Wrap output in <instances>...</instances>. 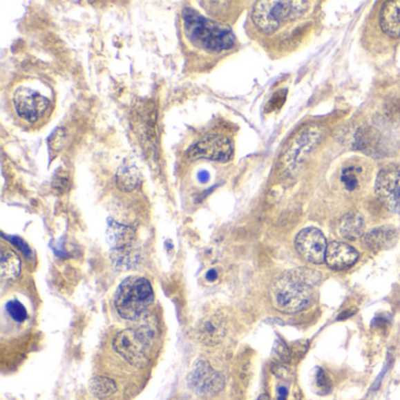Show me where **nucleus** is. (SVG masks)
Wrapping results in <instances>:
<instances>
[{
    "label": "nucleus",
    "instance_id": "obj_27",
    "mask_svg": "<svg viewBox=\"0 0 400 400\" xmlns=\"http://www.w3.org/2000/svg\"><path fill=\"white\" fill-rule=\"evenodd\" d=\"M8 240H10L12 245H15L17 248L20 249V251H21L25 256H31V249H30V247H28V245H26L21 238H20V237L11 236L8 237Z\"/></svg>",
    "mask_w": 400,
    "mask_h": 400
},
{
    "label": "nucleus",
    "instance_id": "obj_18",
    "mask_svg": "<svg viewBox=\"0 0 400 400\" xmlns=\"http://www.w3.org/2000/svg\"><path fill=\"white\" fill-rule=\"evenodd\" d=\"M140 180V171L136 168L135 164L129 162L128 160H126L124 164H121L115 176L117 188L126 193L134 191L136 187L139 186Z\"/></svg>",
    "mask_w": 400,
    "mask_h": 400
},
{
    "label": "nucleus",
    "instance_id": "obj_2",
    "mask_svg": "<svg viewBox=\"0 0 400 400\" xmlns=\"http://www.w3.org/2000/svg\"><path fill=\"white\" fill-rule=\"evenodd\" d=\"M182 23L187 43L195 50L221 53L235 46V35L228 25L208 19L193 8L183 10Z\"/></svg>",
    "mask_w": 400,
    "mask_h": 400
},
{
    "label": "nucleus",
    "instance_id": "obj_9",
    "mask_svg": "<svg viewBox=\"0 0 400 400\" xmlns=\"http://www.w3.org/2000/svg\"><path fill=\"white\" fill-rule=\"evenodd\" d=\"M295 248L304 260L312 265H322L327 254V238L321 230L309 227L297 234Z\"/></svg>",
    "mask_w": 400,
    "mask_h": 400
},
{
    "label": "nucleus",
    "instance_id": "obj_17",
    "mask_svg": "<svg viewBox=\"0 0 400 400\" xmlns=\"http://www.w3.org/2000/svg\"><path fill=\"white\" fill-rule=\"evenodd\" d=\"M365 230L364 218L357 211H350L344 215L339 225V234L349 241L359 240Z\"/></svg>",
    "mask_w": 400,
    "mask_h": 400
},
{
    "label": "nucleus",
    "instance_id": "obj_29",
    "mask_svg": "<svg viewBox=\"0 0 400 400\" xmlns=\"http://www.w3.org/2000/svg\"><path fill=\"white\" fill-rule=\"evenodd\" d=\"M198 181L201 183H206L209 181V173L207 171H201L198 174Z\"/></svg>",
    "mask_w": 400,
    "mask_h": 400
},
{
    "label": "nucleus",
    "instance_id": "obj_20",
    "mask_svg": "<svg viewBox=\"0 0 400 400\" xmlns=\"http://www.w3.org/2000/svg\"><path fill=\"white\" fill-rule=\"evenodd\" d=\"M379 135L373 128L364 127L358 129V132L354 135V148L359 149L361 152L371 153L377 149Z\"/></svg>",
    "mask_w": 400,
    "mask_h": 400
},
{
    "label": "nucleus",
    "instance_id": "obj_19",
    "mask_svg": "<svg viewBox=\"0 0 400 400\" xmlns=\"http://www.w3.org/2000/svg\"><path fill=\"white\" fill-rule=\"evenodd\" d=\"M21 262L12 249L3 247L0 253V272L5 280H16L20 275Z\"/></svg>",
    "mask_w": 400,
    "mask_h": 400
},
{
    "label": "nucleus",
    "instance_id": "obj_22",
    "mask_svg": "<svg viewBox=\"0 0 400 400\" xmlns=\"http://www.w3.org/2000/svg\"><path fill=\"white\" fill-rule=\"evenodd\" d=\"M6 310H8V315L11 316L12 318L15 319L16 322L21 323L28 318V311H26L23 304L18 302V301L8 302L6 304Z\"/></svg>",
    "mask_w": 400,
    "mask_h": 400
},
{
    "label": "nucleus",
    "instance_id": "obj_12",
    "mask_svg": "<svg viewBox=\"0 0 400 400\" xmlns=\"http://www.w3.org/2000/svg\"><path fill=\"white\" fill-rule=\"evenodd\" d=\"M108 241L111 245L113 247L114 250L117 251V265H129L132 263V257H131V248L134 241V231L131 228L126 226H121L117 222H109Z\"/></svg>",
    "mask_w": 400,
    "mask_h": 400
},
{
    "label": "nucleus",
    "instance_id": "obj_15",
    "mask_svg": "<svg viewBox=\"0 0 400 400\" xmlns=\"http://www.w3.org/2000/svg\"><path fill=\"white\" fill-rule=\"evenodd\" d=\"M398 240V233L392 227H379L371 230L364 237V245L372 251H381L392 248Z\"/></svg>",
    "mask_w": 400,
    "mask_h": 400
},
{
    "label": "nucleus",
    "instance_id": "obj_28",
    "mask_svg": "<svg viewBox=\"0 0 400 400\" xmlns=\"http://www.w3.org/2000/svg\"><path fill=\"white\" fill-rule=\"evenodd\" d=\"M287 389L284 386H280L277 389V400H287Z\"/></svg>",
    "mask_w": 400,
    "mask_h": 400
},
{
    "label": "nucleus",
    "instance_id": "obj_8",
    "mask_svg": "<svg viewBox=\"0 0 400 400\" xmlns=\"http://www.w3.org/2000/svg\"><path fill=\"white\" fill-rule=\"evenodd\" d=\"M13 105L20 119L35 124L45 115L50 102L37 91L20 87L13 95Z\"/></svg>",
    "mask_w": 400,
    "mask_h": 400
},
{
    "label": "nucleus",
    "instance_id": "obj_3",
    "mask_svg": "<svg viewBox=\"0 0 400 400\" xmlns=\"http://www.w3.org/2000/svg\"><path fill=\"white\" fill-rule=\"evenodd\" d=\"M154 298L152 284L144 277L122 280L115 294V309L122 318L136 319L144 314Z\"/></svg>",
    "mask_w": 400,
    "mask_h": 400
},
{
    "label": "nucleus",
    "instance_id": "obj_26",
    "mask_svg": "<svg viewBox=\"0 0 400 400\" xmlns=\"http://www.w3.org/2000/svg\"><path fill=\"white\" fill-rule=\"evenodd\" d=\"M275 352H276L277 357L280 358V361H283V363H289L290 359H292V351L289 350V347L283 342L277 343Z\"/></svg>",
    "mask_w": 400,
    "mask_h": 400
},
{
    "label": "nucleus",
    "instance_id": "obj_25",
    "mask_svg": "<svg viewBox=\"0 0 400 400\" xmlns=\"http://www.w3.org/2000/svg\"><path fill=\"white\" fill-rule=\"evenodd\" d=\"M65 132H64V129L59 128L55 132L52 133L50 137H48V144H50V148L53 149V151H60L61 149L62 146H64V142H65Z\"/></svg>",
    "mask_w": 400,
    "mask_h": 400
},
{
    "label": "nucleus",
    "instance_id": "obj_23",
    "mask_svg": "<svg viewBox=\"0 0 400 400\" xmlns=\"http://www.w3.org/2000/svg\"><path fill=\"white\" fill-rule=\"evenodd\" d=\"M357 171L358 169L354 167H346L343 169L341 180L347 191H354L358 187Z\"/></svg>",
    "mask_w": 400,
    "mask_h": 400
},
{
    "label": "nucleus",
    "instance_id": "obj_24",
    "mask_svg": "<svg viewBox=\"0 0 400 400\" xmlns=\"http://www.w3.org/2000/svg\"><path fill=\"white\" fill-rule=\"evenodd\" d=\"M316 383H317V386H318V389L321 390V392L323 394H327L332 389V381H331L330 377L327 376V373L325 371H323V370L319 369L318 372L316 374Z\"/></svg>",
    "mask_w": 400,
    "mask_h": 400
},
{
    "label": "nucleus",
    "instance_id": "obj_10",
    "mask_svg": "<svg viewBox=\"0 0 400 400\" xmlns=\"http://www.w3.org/2000/svg\"><path fill=\"white\" fill-rule=\"evenodd\" d=\"M233 155V146L229 139L222 135H208L189 149L191 159H208L226 162Z\"/></svg>",
    "mask_w": 400,
    "mask_h": 400
},
{
    "label": "nucleus",
    "instance_id": "obj_14",
    "mask_svg": "<svg viewBox=\"0 0 400 400\" xmlns=\"http://www.w3.org/2000/svg\"><path fill=\"white\" fill-rule=\"evenodd\" d=\"M198 339L207 346H215L226 336V325L221 316L209 315L198 323Z\"/></svg>",
    "mask_w": 400,
    "mask_h": 400
},
{
    "label": "nucleus",
    "instance_id": "obj_11",
    "mask_svg": "<svg viewBox=\"0 0 400 400\" xmlns=\"http://www.w3.org/2000/svg\"><path fill=\"white\" fill-rule=\"evenodd\" d=\"M376 194L392 210H400V168L389 164L381 169L376 179Z\"/></svg>",
    "mask_w": 400,
    "mask_h": 400
},
{
    "label": "nucleus",
    "instance_id": "obj_4",
    "mask_svg": "<svg viewBox=\"0 0 400 400\" xmlns=\"http://www.w3.org/2000/svg\"><path fill=\"white\" fill-rule=\"evenodd\" d=\"M307 10L305 1L265 0L257 1L253 8V21L256 28L265 35L276 32L280 23L287 20H296L303 16Z\"/></svg>",
    "mask_w": 400,
    "mask_h": 400
},
{
    "label": "nucleus",
    "instance_id": "obj_6",
    "mask_svg": "<svg viewBox=\"0 0 400 400\" xmlns=\"http://www.w3.org/2000/svg\"><path fill=\"white\" fill-rule=\"evenodd\" d=\"M322 133L317 127H307L292 137L280 156V167L287 174L298 171L307 154L321 140Z\"/></svg>",
    "mask_w": 400,
    "mask_h": 400
},
{
    "label": "nucleus",
    "instance_id": "obj_5",
    "mask_svg": "<svg viewBox=\"0 0 400 400\" xmlns=\"http://www.w3.org/2000/svg\"><path fill=\"white\" fill-rule=\"evenodd\" d=\"M113 347L131 365L141 368L149 359L151 337L144 331L127 329L115 336Z\"/></svg>",
    "mask_w": 400,
    "mask_h": 400
},
{
    "label": "nucleus",
    "instance_id": "obj_13",
    "mask_svg": "<svg viewBox=\"0 0 400 400\" xmlns=\"http://www.w3.org/2000/svg\"><path fill=\"white\" fill-rule=\"evenodd\" d=\"M358 251L354 247L344 242H331L327 245L325 262L332 270H345L358 260Z\"/></svg>",
    "mask_w": 400,
    "mask_h": 400
},
{
    "label": "nucleus",
    "instance_id": "obj_21",
    "mask_svg": "<svg viewBox=\"0 0 400 400\" xmlns=\"http://www.w3.org/2000/svg\"><path fill=\"white\" fill-rule=\"evenodd\" d=\"M90 390L99 399H107L117 392V384L108 377H95L90 381Z\"/></svg>",
    "mask_w": 400,
    "mask_h": 400
},
{
    "label": "nucleus",
    "instance_id": "obj_1",
    "mask_svg": "<svg viewBox=\"0 0 400 400\" xmlns=\"http://www.w3.org/2000/svg\"><path fill=\"white\" fill-rule=\"evenodd\" d=\"M321 276L309 268L294 269L278 277L270 289L272 307L284 314H295L310 307Z\"/></svg>",
    "mask_w": 400,
    "mask_h": 400
},
{
    "label": "nucleus",
    "instance_id": "obj_30",
    "mask_svg": "<svg viewBox=\"0 0 400 400\" xmlns=\"http://www.w3.org/2000/svg\"><path fill=\"white\" fill-rule=\"evenodd\" d=\"M207 280H209V282H214L216 278H218V272L214 269H211L209 272H207Z\"/></svg>",
    "mask_w": 400,
    "mask_h": 400
},
{
    "label": "nucleus",
    "instance_id": "obj_31",
    "mask_svg": "<svg viewBox=\"0 0 400 400\" xmlns=\"http://www.w3.org/2000/svg\"><path fill=\"white\" fill-rule=\"evenodd\" d=\"M258 400H270V397L268 394H260Z\"/></svg>",
    "mask_w": 400,
    "mask_h": 400
},
{
    "label": "nucleus",
    "instance_id": "obj_7",
    "mask_svg": "<svg viewBox=\"0 0 400 400\" xmlns=\"http://www.w3.org/2000/svg\"><path fill=\"white\" fill-rule=\"evenodd\" d=\"M188 386L200 396H215L225 388V378L206 361H196L187 378Z\"/></svg>",
    "mask_w": 400,
    "mask_h": 400
},
{
    "label": "nucleus",
    "instance_id": "obj_16",
    "mask_svg": "<svg viewBox=\"0 0 400 400\" xmlns=\"http://www.w3.org/2000/svg\"><path fill=\"white\" fill-rule=\"evenodd\" d=\"M379 23L385 35L390 38H400V1L385 3L379 15Z\"/></svg>",
    "mask_w": 400,
    "mask_h": 400
}]
</instances>
